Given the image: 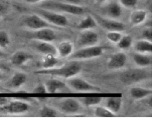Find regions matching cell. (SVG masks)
Instances as JSON below:
<instances>
[{"mask_svg":"<svg viewBox=\"0 0 153 119\" xmlns=\"http://www.w3.org/2000/svg\"><path fill=\"white\" fill-rule=\"evenodd\" d=\"M10 44V37L5 30H0V47L5 48Z\"/></svg>","mask_w":153,"mask_h":119,"instance_id":"4dcf8cb0","label":"cell"},{"mask_svg":"<svg viewBox=\"0 0 153 119\" xmlns=\"http://www.w3.org/2000/svg\"><path fill=\"white\" fill-rule=\"evenodd\" d=\"M39 116L40 117H56V116H59V113L53 107L43 106L39 110Z\"/></svg>","mask_w":153,"mask_h":119,"instance_id":"83f0119b","label":"cell"},{"mask_svg":"<svg viewBox=\"0 0 153 119\" xmlns=\"http://www.w3.org/2000/svg\"><path fill=\"white\" fill-rule=\"evenodd\" d=\"M42 8L51 11H61L70 13L74 15H82L85 12V9L80 5H73L65 3V2H56V1H48L42 4Z\"/></svg>","mask_w":153,"mask_h":119,"instance_id":"7a4b0ae2","label":"cell"},{"mask_svg":"<svg viewBox=\"0 0 153 119\" xmlns=\"http://www.w3.org/2000/svg\"><path fill=\"white\" fill-rule=\"evenodd\" d=\"M95 115L97 117H101V118H110L115 116L114 112L109 110L107 107H102V106H98L95 108Z\"/></svg>","mask_w":153,"mask_h":119,"instance_id":"4316f807","label":"cell"},{"mask_svg":"<svg viewBox=\"0 0 153 119\" xmlns=\"http://www.w3.org/2000/svg\"><path fill=\"white\" fill-rule=\"evenodd\" d=\"M106 106L112 112H118L122 106V98L121 97H110L106 101Z\"/></svg>","mask_w":153,"mask_h":119,"instance_id":"cb8c5ba5","label":"cell"},{"mask_svg":"<svg viewBox=\"0 0 153 119\" xmlns=\"http://www.w3.org/2000/svg\"><path fill=\"white\" fill-rule=\"evenodd\" d=\"M8 103V99L5 98V97H0V107L3 106V105Z\"/></svg>","mask_w":153,"mask_h":119,"instance_id":"74e56055","label":"cell"},{"mask_svg":"<svg viewBox=\"0 0 153 119\" xmlns=\"http://www.w3.org/2000/svg\"><path fill=\"white\" fill-rule=\"evenodd\" d=\"M46 93H56V92H62V91H67L68 85L67 83L62 82V81L56 79V78H53V79L48 80L45 83Z\"/></svg>","mask_w":153,"mask_h":119,"instance_id":"7c38bea8","label":"cell"},{"mask_svg":"<svg viewBox=\"0 0 153 119\" xmlns=\"http://www.w3.org/2000/svg\"><path fill=\"white\" fill-rule=\"evenodd\" d=\"M28 109H29V105L26 102L18 101V100L8 102L7 104L0 107V110H3L5 112H9V113H22L27 111Z\"/></svg>","mask_w":153,"mask_h":119,"instance_id":"30bf717a","label":"cell"},{"mask_svg":"<svg viewBox=\"0 0 153 119\" xmlns=\"http://www.w3.org/2000/svg\"><path fill=\"white\" fill-rule=\"evenodd\" d=\"M83 0H65V3H69V4H73V5H80L82 3Z\"/></svg>","mask_w":153,"mask_h":119,"instance_id":"8d00e7d4","label":"cell"},{"mask_svg":"<svg viewBox=\"0 0 153 119\" xmlns=\"http://www.w3.org/2000/svg\"><path fill=\"white\" fill-rule=\"evenodd\" d=\"M107 14L113 18H118L122 14V8L121 5L117 2H112L107 6Z\"/></svg>","mask_w":153,"mask_h":119,"instance_id":"d4e9b609","label":"cell"},{"mask_svg":"<svg viewBox=\"0 0 153 119\" xmlns=\"http://www.w3.org/2000/svg\"><path fill=\"white\" fill-rule=\"evenodd\" d=\"M68 79L69 80L67 82V85L70 88L75 89L76 91H81V92H84V91H90V92L91 91H99V88L97 86L87 82L83 78L73 76L71 78H68Z\"/></svg>","mask_w":153,"mask_h":119,"instance_id":"8992f818","label":"cell"},{"mask_svg":"<svg viewBox=\"0 0 153 119\" xmlns=\"http://www.w3.org/2000/svg\"><path fill=\"white\" fill-rule=\"evenodd\" d=\"M132 37L130 36V35H124L121 37V39L119 40V42L117 43V45H118V47L120 49H128V48L131 47V45H132Z\"/></svg>","mask_w":153,"mask_h":119,"instance_id":"f1b7e54d","label":"cell"},{"mask_svg":"<svg viewBox=\"0 0 153 119\" xmlns=\"http://www.w3.org/2000/svg\"><path fill=\"white\" fill-rule=\"evenodd\" d=\"M27 76L26 74H24L22 72H16L13 74V76L11 77V79L9 81V85L11 87L18 88L20 86H22L24 83L26 82Z\"/></svg>","mask_w":153,"mask_h":119,"instance_id":"ffe728a7","label":"cell"},{"mask_svg":"<svg viewBox=\"0 0 153 119\" xmlns=\"http://www.w3.org/2000/svg\"><path fill=\"white\" fill-rule=\"evenodd\" d=\"M99 1H105V0H99Z\"/></svg>","mask_w":153,"mask_h":119,"instance_id":"b9f144b4","label":"cell"},{"mask_svg":"<svg viewBox=\"0 0 153 119\" xmlns=\"http://www.w3.org/2000/svg\"><path fill=\"white\" fill-rule=\"evenodd\" d=\"M95 20L101 27L108 31H119L121 32L125 29V25L120 21L114 20V19H108L104 18L100 15H95Z\"/></svg>","mask_w":153,"mask_h":119,"instance_id":"52a82bcc","label":"cell"},{"mask_svg":"<svg viewBox=\"0 0 153 119\" xmlns=\"http://www.w3.org/2000/svg\"><path fill=\"white\" fill-rule=\"evenodd\" d=\"M99 41V36L95 31L88 29L84 30L80 34L78 38V45L80 47H87V46H93L96 45Z\"/></svg>","mask_w":153,"mask_h":119,"instance_id":"ba28073f","label":"cell"},{"mask_svg":"<svg viewBox=\"0 0 153 119\" xmlns=\"http://www.w3.org/2000/svg\"><path fill=\"white\" fill-rule=\"evenodd\" d=\"M133 61L140 67H147L152 64V57L150 55H146V53H135L132 56Z\"/></svg>","mask_w":153,"mask_h":119,"instance_id":"e0dca14e","label":"cell"},{"mask_svg":"<svg viewBox=\"0 0 153 119\" xmlns=\"http://www.w3.org/2000/svg\"><path fill=\"white\" fill-rule=\"evenodd\" d=\"M24 1L27 2V3L34 4V3H38V2H42V1H43V0H24Z\"/></svg>","mask_w":153,"mask_h":119,"instance_id":"f35d334b","label":"cell"},{"mask_svg":"<svg viewBox=\"0 0 153 119\" xmlns=\"http://www.w3.org/2000/svg\"><path fill=\"white\" fill-rule=\"evenodd\" d=\"M102 101V97L97 96V97H85L82 99V103L86 106H96V105L100 104V102Z\"/></svg>","mask_w":153,"mask_h":119,"instance_id":"f546056e","label":"cell"},{"mask_svg":"<svg viewBox=\"0 0 153 119\" xmlns=\"http://www.w3.org/2000/svg\"><path fill=\"white\" fill-rule=\"evenodd\" d=\"M150 77H151V73L142 68L129 69L120 74V80L125 84H133V83L146 80Z\"/></svg>","mask_w":153,"mask_h":119,"instance_id":"3957f363","label":"cell"},{"mask_svg":"<svg viewBox=\"0 0 153 119\" xmlns=\"http://www.w3.org/2000/svg\"><path fill=\"white\" fill-rule=\"evenodd\" d=\"M152 42L147 41V40H140L137 41L134 45V49L138 53H151L152 52Z\"/></svg>","mask_w":153,"mask_h":119,"instance_id":"7402d4cb","label":"cell"},{"mask_svg":"<svg viewBox=\"0 0 153 119\" xmlns=\"http://www.w3.org/2000/svg\"><path fill=\"white\" fill-rule=\"evenodd\" d=\"M0 78H1V71H0Z\"/></svg>","mask_w":153,"mask_h":119,"instance_id":"60d3db41","label":"cell"},{"mask_svg":"<svg viewBox=\"0 0 153 119\" xmlns=\"http://www.w3.org/2000/svg\"><path fill=\"white\" fill-rule=\"evenodd\" d=\"M122 34L119 31H109L107 33V39L112 43H118L119 40L121 39Z\"/></svg>","mask_w":153,"mask_h":119,"instance_id":"1f68e13d","label":"cell"},{"mask_svg":"<svg viewBox=\"0 0 153 119\" xmlns=\"http://www.w3.org/2000/svg\"><path fill=\"white\" fill-rule=\"evenodd\" d=\"M4 56V53H3V51H2L1 49H0V57H3Z\"/></svg>","mask_w":153,"mask_h":119,"instance_id":"ab89813d","label":"cell"},{"mask_svg":"<svg viewBox=\"0 0 153 119\" xmlns=\"http://www.w3.org/2000/svg\"><path fill=\"white\" fill-rule=\"evenodd\" d=\"M31 58H32V56L28 52L19 50L12 54L11 58H10V62H11V64H13V65L20 66V65H22V64L26 63L28 60H30Z\"/></svg>","mask_w":153,"mask_h":119,"instance_id":"2e32d148","label":"cell"},{"mask_svg":"<svg viewBox=\"0 0 153 119\" xmlns=\"http://www.w3.org/2000/svg\"><path fill=\"white\" fill-rule=\"evenodd\" d=\"M103 54V48L98 45H93V46L82 47L76 52L71 54L73 59H78V60H85V59H92L99 57Z\"/></svg>","mask_w":153,"mask_h":119,"instance_id":"5b68a950","label":"cell"},{"mask_svg":"<svg viewBox=\"0 0 153 119\" xmlns=\"http://www.w3.org/2000/svg\"><path fill=\"white\" fill-rule=\"evenodd\" d=\"M59 108H61V110L64 112L76 113L80 110L81 105H80V102L76 99L67 98V99H64L61 103H59Z\"/></svg>","mask_w":153,"mask_h":119,"instance_id":"4fadbf2b","label":"cell"},{"mask_svg":"<svg viewBox=\"0 0 153 119\" xmlns=\"http://www.w3.org/2000/svg\"><path fill=\"white\" fill-rule=\"evenodd\" d=\"M82 70V65L76 61H72L65 64L62 67H54L51 69H42L38 70L36 73L38 74L51 75V76L62 77V78H71L76 76Z\"/></svg>","mask_w":153,"mask_h":119,"instance_id":"6da1fadb","label":"cell"},{"mask_svg":"<svg viewBox=\"0 0 153 119\" xmlns=\"http://www.w3.org/2000/svg\"><path fill=\"white\" fill-rule=\"evenodd\" d=\"M59 64V60H57L56 55H51V54H48V55H45L42 57V69H51V68H54V67L57 66Z\"/></svg>","mask_w":153,"mask_h":119,"instance_id":"603a6c76","label":"cell"},{"mask_svg":"<svg viewBox=\"0 0 153 119\" xmlns=\"http://www.w3.org/2000/svg\"><path fill=\"white\" fill-rule=\"evenodd\" d=\"M34 37L39 41H45V42H53L56 38V34L53 29L45 27L36 30L34 33Z\"/></svg>","mask_w":153,"mask_h":119,"instance_id":"5bb4252c","label":"cell"},{"mask_svg":"<svg viewBox=\"0 0 153 119\" xmlns=\"http://www.w3.org/2000/svg\"><path fill=\"white\" fill-rule=\"evenodd\" d=\"M37 13H38L37 15H39L46 22L53 24V25L61 26V27L69 25L68 18L65 15L59 14V13H57L56 11H51V10H46V9H38Z\"/></svg>","mask_w":153,"mask_h":119,"instance_id":"277c9868","label":"cell"},{"mask_svg":"<svg viewBox=\"0 0 153 119\" xmlns=\"http://www.w3.org/2000/svg\"><path fill=\"white\" fill-rule=\"evenodd\" d=\"M142 38L147 41H152V29L147 28L142 32Z\"/></svg>","mask_w":153,"mask_h":119,"instance_id":"e575fe53","label":"cell"},{"mask_svg":"<svg viewBox=\"0 0 153 119\" xmlns=\"http://www.w3.org/2000/svg\"><path fill=\"white\" fill-rule=\"evenodd\" d=\"M97 26V22H96L95 18L92 15H88L81 21L79 24L78 28L82 29V30H88V29H93Z\"/></svg>","mask_w":153,"mask_h":119,"instance_id":"484cf974","label":"cell"},{"mask_svg":"<svg viewBox=\"0 0 153 119\" xmlns=\"http://www.w3.org/2000/svg\"><path fill=\"white\" fill-rule=\"evenodd\" d=\"M33 93H36V94H45L46 93V88L45 85H38L36 87L34 88L33 90Z\"/></svg>","mask_w":153,"mask_h":119,"instance_id":"d590c367","label":"cell"},{"mask_svg":"<svg viewBox=\"0 0 153 119\" xmlns=\"http://www.w3.org/2000/svg\"><path fill=\"white\" fill-rule=\"evenodd\" d=\"M127 62V56L125 53L123 52H117L111 55V57L108 59L107 66L109 69L111 70H116L120 69L122 67L125 66Z\"/></svg>","mask_w":153,"mask_h":119,"instance_id":"8fae6325","label":"cell"},{"mask_svg":"<svg viewBox=\"0 0 153 119\" xmlns=\"http://www.w3.org/2000/svg\"><path fill=\"white\" fill-rule=\"evenodd\" d=\"M147 12L145 10H135L130 16V22L132 25H139L146 20Z\"/></svg>","mask_w":153,"mask_h":119,"instance_id":"44dd1931","label":"cell"},{"mask_svg":"<svg viewBox=\"0 0 153 119\" xmlns=\"http://www.w3.org/2000/svg\"><path fill=\"white\" fill-rule=\"evenodd\" d=\"M152 93L151 89H146L142 87H133L130 90V95L132 96L134 99H143L146 98L147 96H150Z\"/></svg>","mask_w":153,"mask_h":119,"instance_id":"d6986e66","label":"cell"},{"mask_svg":"<svg viewBox=\"0 0 153 119\" xmlns=\"http://www.w3.org/2000/svg\"><path fill=\"white\" fill-rule=\"evenodd\" d=\"M9 10V3L5 0H0V15L6 13Z\"/></svg>","mask_w":153,"mask_h":119,"instance_id":"836d02e7","label":"cell"},{"mask_svg":"<svg viewBox=\"0 0 153 119\" xmlns=\"http://www.w3.org/2000/svg\"><path fill=\"white\" fill-rule=\"evenodd\" d=\"M22 22L26 27H28V28H30V29H33V30H38V29L48 27V23L37 14L25 15Z\"/></svg>","mask_w":153,"mask_h":119,"instance_id":"9c48e42d","label":"cell"},{"mask_svg":"<svg viewBox=\"0 0 153 119\" xmlns=\"http://www.w3.org/2000/svg\"><path fill=\"white\" fill-rule=\"evenodd\" d=\"M119 1H120V4L127 8L135 7L138 3V0H119Z\"/></svg>","mask_w":153,"mask_h":119,"instance_id":"d6a6232c","label":"cell"},{"mask_svg":"<svg viewBox=\"0 0 153 119\" xmlns=\"http://www.w3.org/2000/svg\"><path fill=\"white\" fill-rule=\"evenodd\" d=\"M56 51L57 55H59L61 57H69L74 52V45L70 41H62L59 44Z\"/></svg>","mask_w":153,"mask_h":119,"instance_id":"ac0fdd59","label":"cell"},{"mask_svg":"<svg viewBox=\"0 0 153 119\" xmlns=\"http://www.w3.org/2000/svg\"><path fill=\"white\" fill-rule=\"evenodd\" d=\"M34 48L39 53L43 54V55H48V54H51V55H57V51L54 45L51 44V42L45 41H37L34 43Z\"/></svg>","mask_w":153,"mask_h":119,"instance_id":"9a60e30c","label":"cell"}]
</instances>
